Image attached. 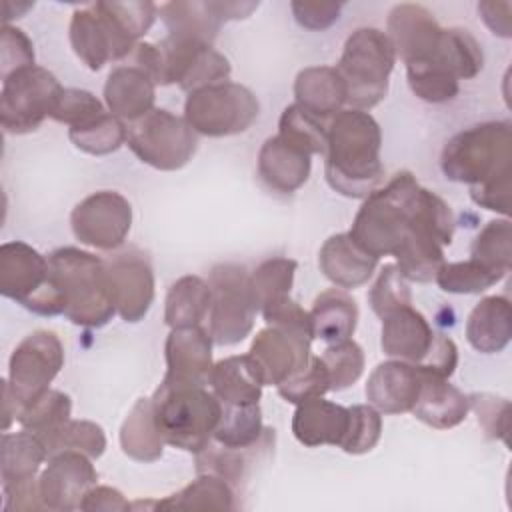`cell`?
I'll list each match as a JSON object with an SVG mask.
<instances>
[{"instance_id": "obj_63", "label": "cell", "mask_w": 512, "mask_h": 512, "mask_svg": "<svg viewBox=\"0 0 512 512\" xmlns=\"http://www.w3.org/2000/svg\"><path fill=\"white\" fill-rule=\"evenodd\" d=\"M2 384H4V386H2V388H4V402H2V416H4V420H2V430L6 432V430L10 428V424H12L14 420H18V416H20V404H18L14 392L10 390L8 380H2Z\"/></svg>"}, {"instance_id": "obj_30", "label": "cell", "mask_w": 512, "mask_h": 512, "mask_svg": "<svg viewBox=\"0 0 512 512\" xmlns=\"http://www.w3.org/2000/svg\"><path fill=\"white\" fill-rule=\"evenodd\" d=\"M294 96L306 110L322 118H332L346 104V86L336 68L308 66L294 80Z\"/></svg>"}, {"instance_id": "obj_56", "label": "cell", "mask_w": 512, "mask_h": 512, "mask_svg": "<svg viewBox=\"0 0 512 512\" xmlns=\"http://www.w3.org/2000/svg\"><path fill=\"white\" fill-rule=\"evenodd\" d=\"M34 66V46L16 26L4 24L0 36V76L2 80L16 70Z\"/></svg>"}, {"instance_id": "obj_12", "label": "cell", "mask_w": 512, "mask_h": 512, "mask_svg": "<svg viewBox=\"0 0 512 512\" xmlns=\"http://www.w3.org/2000/svg\"><path fill=\"white\" fill-rule=\"evenodd\" d=\"M62 366L64 346L52 330H36L12 350L6 380L20 404V412L50 390Z\"/></svg>"}, {"instance_id": "obj_16", "label": "cell", "mask_w": 512, "mask_h": 512, "mask_svg": "<svg viewBox=\"0 0 512 512\" xmlns=\"http://www.w3.org/2000/svg\"><path fill=\"white\" fill-rule=\"evenodd\" d=\"M108 266L116 312L124 322H140L154 302V270L150 260L136 250L114 256Z\"/></svg>"}, {"instance_id": "obj_26", "label": "cell", "mask_w": 512, "mask_h": 512, "mask_svg": "<svg viewBox=\"0 0 512 512\" xmlns=\"http://www.w3.org/2000/svg\"><path fill=\"white\" fill-rule=\"evenodd\" d=\"M94 6L110 28L114 60L128 58L158 16L154 2H96Z\"/></svg>"}, {"instance_id": "obj_33", "label": "cell", "mask_w": 512, "mask_h": 512, "mask_svg": "<svg viewBox=\"0 0 512 512\" xmlns=\"http://www.w3.org/2000/svg\"><path fill=\"white\" fill-rule=\"evenodd\" d=\"M70 44L74 54L90 68L100 70L114 60L112 38L104 18L98 14L94 4L78 8L70 18Z\"/></svg>"}, {"instance_id": "obj_54", "label": "cell", "mask_w": 512, "mask_h": 512, "mask_svg": "<svg viewBox=\"0 0 512 512\" xmlns=\"http://www.w3.org/2000/svg\"><path fill=\"white\" fill-rule=\"evenodd\" d=\"M470 408L476 412L478 424L482 426L484 434L492 440L508 442V428H510V402L506 398L474 392L468 396Z\"/></svg>"}, {"instance_id": "obj_4", "label": "cell", "mask_w": 512, "mask_h": 512, "mask_svg": "<svg viewBox=\"0 0 512 512\" xmlns=\"http://www.w3.org/2000/svg\"><path fill=\"white\" fill-rule=\"evenodd\" d=\"M152 404L154 422L164 442L190 454H198L210 444L222 416V402L198 384L160 382Z\"/></svg>"}, {"instance_id": "obj_24", "label": "cell", "mask_w": 512, "mask_h": 512, "mask_svg": "<svg viewBox=\"0 0 512 512\" xmlns=\"http://www.w3.org/2000/svg\"><path fill=\"white\" fill-rule=\"evenodd\" d=\"M422 372V384L418 400L410 410L420 422L436 428L448 430L464 422L470 412L468 394L448 382V378Z\"/></svg>"}, {"instance_id": "obj_2", "label": "cell", "mask_w": 512, "mask_h": 512, "mask_svg": "<svg viewBox=\"0 0 512 512\" xmlns=\"http://www.w3.org/2000/svg\"><path fill=\"white\" fill-rule=\"evenodd\" d=\"M420 192L422 186L412 172H396L364 198L348 232L350 238L376 258L392 256L412 228L418 224L426 228L420 218Z\"/></svg>"}, {"instance_id": "obj_23", "label": "cell", "mask_w": 512, "mask_h": 512, "mask_svg": "<svg viewBox=\"0 0 512 512\" xmlns=\"http://www.w3.org/2000/svg\"><path fill=\"white\" fill-rule=\"evenodd\" d=\"M312 170V160L306 152L288 144L284 138L270 136L258 152V176L262 182L280 194H292L302 188Z\"/></svg>"}, {"instance_id": "obj_27", "label": "cell", "mask_w": 512, "mask_h": 512, "mask_svg": "<svg viewBox=\"0 0 512 512\" xmlns=\"http://www.w3.org/2000/svg\"><path fill=\"white\" fill-rule=\"evenodd\" d=\"M510 300L506 296H484L468 314L466 340L482 354L502 352L512 336Z\"/></svg>"}, {"instance_id": "obj_47", "label": "cell", "mask_w": 512, "mask_h": 512, "mask_svg": "<svg viewBox=\"0 0 512 512\" xmlns=\"http://www.w3.org/2000/svg\"><path fill=\"white\" fill-rule=\"evenodd\" d=\"M322 362L330 376V390L340 392L352 386L364 372V350L352 338L328 344L322 352Z\"/></svg>"}, {"instance_id": "obj_44", "label": "cell", "mask_w": 512, "mask_h": 512, "mask_svg": "<svg viewBox=\"0 0 512 512\" xmlns=\"http://www.w3.org/2000/svg\"><path fill=\"white\" fill-rule=\"evenodd\" d=\"M406 76L410 90L424 102L442 104L450 102L460 92V80L444 66L434 62L406 64Z\"/></svg>"}, {"instance_id": "obj_42", "label": "cell", "mask_w": 512, "mask_h": 512, "mask_svg": "<svg viewBox=\"0 0 512 512\" xmlns=\"http://www.w3.org/2000/svg\"><path fill=\"white\" fill-rule=\"evenodd\" d=\"M504 276L506 272L468 258L460 262H444L438 268L434 282L448 294H480L498 284Z\"/></svg>"}, {"instance_id": "obj_52", "label": "cell", "mask_w": 512, "mask_h": 512, "mask_svg": "<svg viewBox=\"0 0 512 512\" xmlns=\"http://www.w3.org/2000/svg\"><path fill=\"white\" fill-rule=\"evenodd\" d=\"M260 312L264 316L266 326L278 328L286 334H292V336L308 340V342L314 340V328H312L310 312L304 310L296 300H292L290 294L266 302L260 308Z\"/></svg>"}, {"instance_id": "obj_34", "label": "cell", "mask_w": 512, "mask_h": 512, "mask_svg": "<svg viewBox=\"0 0 512 512\" xmlns=\"http://www.w3.org/2000/svg\"><path fill=\"white\" fill-rule=\"evenodd\" d=\"M396 266L408 282H432L438 268L444 264V246L422 226L412 228L396 252Z\"/></svg>"}, {"instance_id": "obj_13", "label": "cell", "mask_w": 512, "mask_h": 512, "mask_svg": "<svg viewBox=\"0 0 512 512\" xmlns=\"http://www.w3.org/2000/svg\"><path fill=\"white\" fill-rule=\"evenodd\" d=\"M70 226L80 244L98 250H116L124 244L132 228V206L120 192L100 190L74 206Z\"/></svg>"}, {"instance_id": "obj_14", "label": "cell", "mask_w": 512, "mask_h": 512, "mask_svg": "<svg viewBox=\"0 0 512 512\" xmlns=\"http://www.w3.org/2000/svg\"><path fill=\"white\" fill-rule=\"evenodd\" d=\"M92 458L78 450H62L48 458L38 478V492L46 510H78L84 494L96 484Z\"/></svg>"}, {"instance_id": "obj_49", "label": "cell", "mask_w": 512, "mask_h": 512, "mask_svg": "<svg viewBox=\"0 0 512 512\" xmlns=\"http://www.w3.org/2000/svg\"><path fill=\"white\" fill-rule=\"evenodd\" d=\"M106 114L100 98L82 88H64L50 114L52 120L66 124L68 128H82Z\"/></svg>"}, {"instance_id": "obj_32", "label": "cell", "mask_w": 512, "mask_h": 512, "mask_svg": "<svg viewBox=\"0 0 512 512\" xmlns=\"http://www.w3.org/2000/svg\"><path fill=\"white\" fill-rule=\"evenodd\" d=\"M164 438L154 422L152 396L138 398L120 426V448L136 462H156L164 454Z\"/></svg>"}, {"instance_id": "obj_20", "label": "cell", "mask_w": 512, "mask_h": 512, "mask_svg": "<svg viewBox=\"0 0 512 512\" xmlns=\"http://www.w3.org/2000/svg\"><path fill=\"white\" fill-rule=\"evenodd\" d=\"M436 332L422 312L412 304L402 306L382 318L380 346L390 358L420 364L432 348Z\"/></svg>"}, {"instance_id": "obj_8", "label": "cell", "mask_w": 512, "mask_h": 512, "mask_svg": "<svg viewBox=\"0 0 512 512\" xmlns=\"http://www.w3.org/2000/svg\"><path fill=\"white\" fill-rule=\"evenodd\" d=\"M260 104L250 88L238 82H216L188 92L184 118L196 134L222 138L246 132L258 118Z\"/></svg>"}, {"instance_id": "obj_41", "label": "cell", "mask_w": 512, "mask_h": 512, "mask_svg": "<svg viewBox=\"0 0 512 512\" xmlns=\"http://www.w3.org/2000/svg\"><path fill=\"white\" fill-rule=\"evenodd\" d=\"M328 122L330 118H322L294 102L286 106L280 116L278 136L308 156L324 154L328 144Z\"/></svg>"}, {"instance_id": "obj_17", "label": "cell", "mask_w": 512, "mask_h": 512, "mask_svg": "<svg viewBox=\"0 0 512 512\" xmlns=\"http://www.w3.org/2000/svg\"><path fill=\"white\" fill-rule=\"evenodd\" d=\"M212 336L202 326L170 328L164 344L166 384H198L208 386L212 372Z\"/></svg>"}, {"instance_id": "obj_43", "label": "cell", "mask_w": 512, "mask_h": 512, "mask_svg": "<svg viewBox=\"0 0 512 512\" xmlns=\"http://www.w3.org/2000/svg\"><path fill=\"white\" fill-rule=\"evenodd\" d=\"M128 124L118 116L106 112L96 122L82 128H68L70 142L92 156H106L126 144Z\"/></svg>"}, {"instance_id": "obj_1", "label": "cell", "mask_w": 512, "mask_h": 512, "mask_svg": "<svg viewBox=\"0 0 512 512\" xmlns=\"http://www.w3.org/2000/svg\"><path fill=\"white\" fill-rule=\"evenodd\" d=\"M382 132L372 114L342 108L328 122L324 174L330 188L346 198H366L382 178Z\"/></svg>"}, {"instance_id": "obj_35", "label": "cell", "mask_w": 512, "mask_h": 512, "mask_svg": "<svg viewBox=\"0 0 512 512\" xmlns=\"http://www.w3.org/2000/svg\"><path fill=\"white\" fill-rule=\"evenodd\" d=\"M72 400L62 390H46L32 404L22 408L18 422L24 430L34 432L46 446L48 454L56 452V442L64 426L70 422Z\"/></svg>"}, {"instance_id": "obj_36", "label": "cell", "mask_w": 512, "mask_h": 512, "mask_svg": "<svg viewBox=\"0 0 512 512\" xmlns=\"http://www.w3.org/2000/svg\"><path fill=\"white\" fill-rule=\"evenodd\" d=\"M168 36L212 44L222 26L212 2H166L158 8Z\"/></svg>"}, {"instance_id": "obj_10", "label": "cell", "mask_w": 512, "mask_h": 512, "mask_svg": "<svg viewBox=\"0 0 512 512\" xmlns=\"http://www.w3.org/2000/svg\"><path fill=\"white\" fill-rule=\"evenodd\" d=\"M126 144L140 162L172 172L192 160L198 148V134L184 116H176L164 108H152L128 124Z\"/></svg>"}, {"instance_id": "obj_51", "label": "cell", "mask_w": 512, "mask_h": 512, "mask_svg": "<svg viewBox=\"0 0 512 512\" xmlns=\"http://www.w3.org/2000/svg\"><path fill=\"white\" fill-rule=\"evenodd\" d=\"M256 448V446H254ZM254 448L238 450V448H226L222 444L212 446L208 444L202 452L196 454V472H210L220 478H224L232 488H236L248 472V454Z\"/></svg>"}, {"instance_id": "obj_57", "label": "cell", "mask_w": 512, "mask_h": 512, "mask_svg": "<svg viewBox=\"0 0 512 512\" xmlns=\"http://www.w3.org/2000/svg\"><path fill=\"white\" fill-rule=\"evenodd\" d=\"M512 196V174L492 178L478 186H470V198L476 206L508 216Z\"/></svg>"}, {"instance_id": "obj_58", "label": "cell", "mask_w": 512, "mask_h": 512, "mask_svg": "<svg viewBox=\"0 0 512 512\" xmlns=\"http://www.w3.org/2000/svg\"><path fill=\"white\" fill-rule=\"evenodd\" d=\"M416 366L428 374L450 378L458 366V346L454 344L452 338L444 334H436L430 352Z\"/></svg>"}, {"instance_id": "obj_55", "label": "cell", "mask_w": 512, "mask_h": 512, "mask_svg": "<svg viewBox=\"0 0 512 512\" xmlns=\"http://www.w3.org/2000/svg\"><path fill=\"white\" fill-rule=\"evenodd\" d=\"M62 450H78L90 458H100L106 450V434L102 426L92 420L70 418V422L64 426L56 442V452Z\"/></svg>"}, {"instance_id": "obj_28", "label": "cell", "mask_w": 512, "mask_h": 512, "mask_svg": "<svg viewBox=\"0 0 512 512\" xmlns=\"http://www.w3.org/2000/svg\"><path fill=\"white\" fill-rule=\"evenodd\" d=\"M50 458L44 442L30 430L4 432L0 442L2 490L32 482L40 466Z\"/></svg>"}, {"instance_id": "obj_62", "label": "cell", "mask_w": 512, "mask_h": 512, "mask_svg": "<svg viewBox=\"0 0 512 512\" xmlns=\"http://www.w3.org/2000/svg\"><path fill=\"white\" fill-rule=\"evenodd\" d=\"M212 8L220 16V20L226 22L250 16V12L258 8V2H212Z\"/></svg>"}, {"instance_id": "obj_29", "label": "cell", "mask_w": 512, "mask_h": 512, "mask_svg": "<svg viewBox=\"0 0 512 512\" xmlns=\"http://www.w3.org/2000/svg\"><path fill=\"white\" fill-rule=\"evenodd\" d=\"M208 386L222 404L260 402L264 382L248 354L218 360L212 366Z\"/></svg>"}, {"instance_id": "obj_21", "label": "cell", "mask_w": 512, "mask_h": 512, "mask_svg": "<svg viewBox=\"0 0 512 512\" xmlns=\"http://www.w3.org/2000/svg\"><path fill=\"white\" fill-rule=\"evenodd\" d=\"M320 272L338 288L364 286L376 272L378 258L360 248L348 232L332 234L318 252Z\"/></svg>"}, {"instance_id": "obj_40", "label": "cell", "mask_w": 512, "mask_h": 512, "mask_svg": "<svg viewBox=\"0 0 512 512\" xmlns=\"http://www.w3.org/2000/svg\"><path fill=\"white\" fill-rule=\"evenodd\" d=\"M428 62L444 66L458 80H470L480 74L484 54L478 40L466 28H444L440 46Z\"/></svg>"}, {"instance_id": "obj_18", "label": "cell", "mask_w": 512, "mask_h": 512, "mask_svg": "<svg viewBox=\"0 0 512 512\" xmlns=\"http://www.w3.org/2000/svg\"><path fill=\"white\" fill-rule=\"evenodd\" d=\"M312 342L278 328H262L248 350L264 386H280L310 362Z\"/></svg>"}, {"instance_id": "obj_50", "label": "cell", "mask_w": 512, "mask_h": 512, "mask_svg": "<svg viewBox=\"0 0 512 512\" xmlns=\"http://www.w3.org/2000/svg\"><path fill=\"white\" fill-rule=\"evenodd\" d=\"M368 304L378 318L412 304L408 280L400 274L396 264H384L374 286L368 292Z\"/></svg>"}, {"instance_id": "obj_46", "label": "cell", "mask_w": 512, "mask_h": 512, "mask_svg": "<svg viewBox=\"0 0 512 512\" xmlns=\"http://www.w3.org/2000/svg\"><path fill=\"white\" fill-rule=\"evenodd\" d=\"M296 268H298L296 260L282 258V256L268 258L256 266V270L250 274V286H252V294L256 298L258 310L266 302L290 294Z\"/></svg>"}, {"instance_id": "obj_6", "label": "cell", "mask_w": 512, "mask_h": 512, "mask_svg": "<svg viewBox=\"0 0 512 512\" xmlns=\"http://www.w3.org/2000/svg\"><path fill=\"white\" fill-rule=\"evenodd\" d=\"M396 52L386 32L362 26L344 42L336 70L346 86V104L356 110H370L388 94Z\"/></svg>"}, {"instance_id": "obj_53", "label": "cell", "mask_w": 512, "mask_h": 512, "mask_svg": "<svg viewBox=\"0 0 512 512\" xmlns=\"http://www.w3.org/2000/svg\"><path fill=\"white\" fill-rule=\"evenodd\" d=\"M276 390L290 404H300L308 398L324 396L326 392H330V376L322 358L310 356V362L292 378L276 386Z\"/></svg>"}, {"instance_id": "obj_5", "label": "cell", "mask_w": 512, "mask_h": 512, "mask_svg": "<svg viewBox=\"0 0 512 512\" xmlns=\"http://www.w3.org/2000/svg\"><path fill=\"white\" fill-rule=\"evenodd\" d=\"M440 168L448 180L468 186L512 174V124L490 120L460 130L446 142Z\"/></svg>"}, {"instance_id": "obj_15", "label": "cell", "mask_w": 512, "mask_h": 512, "mask_svg": "<svg viewBox=\"0 0 512 512\" xmlns=\"http://www.w3.org/2000/svg\"><path fill=\"white\" fill-rule=\"evenodd\" d=\"M444 28L438 24L434 14L420 4H396L388 12L386 36L390 38L396 58L404 64L428 62L434 58Z\"/></svg>"}, {"instance_id": "obj_61", "label": "cell", "mask_w": 512, "mask_h": 512, "mask_svg": "<svg viewBox=\"0 0 512 512\" xmlns=\"http://www.w3.org/2000/svg\"><path fill=\"white\" fill-rule=\"evenodd\" d=\"M506 6V2H480L478 12L484 20V24L492 30V34L510 38V8L500 14V10Z\"/></svg>"}, {"instance_id": "obj_9", "label": "cell", "mask_w": 512, "mask_h": 512, "mask_svg": "<svg viewBox=\"0 0 512 512\" xmlns=\"http://www.w3.org/2000/svg\"><path fill=\"white\" fill-rule=\"evenodd\" d=\"M210 310L208 332L214 344L234 346L254 328L258 312L250 286V272L242 264L226 262L210 270Z\"/></svg>"}, {"instance_id": "obj_7", "label": "cell", "mask_w": 512, "mask_h": 512, "mask_svg": "<svg viewBox=\"0 0 512 512\" xmlns=\"http://www.w3.org/2000/svg\"><path fill=\"white\" fill-rule=\"evenodd\" d=\"M0 294L40 316L64 314L66 308L48 258L20 240L0 246Z\"/></svg>"}, {"instance_id": "obj_31", "label": "cell", "mask_w": 512, "mask_h": 512, "mask_svg": "<svg viewBox=\"0 0 512 512\" xmlns=\"http://www.w3.org/2000/svg\"><path fill=\"white\" fill-rule=\"evenodd\" d=\"M314 338L336 344L352 338L358 324V304L342 288H328L314 298L312 310Z\"/></svg>"}, {"instance_id": "obj_22", "label": "cell", "mask_w": 512, "mask_h": 512, "mask_svg": "<svg viewBox=\"0 0 512 512\" xmlns=\"http://www.w3.org/2000/svg\"><path fill=\"white\" fill-rule=\"evenodd\" d=\"M156 82L138 66L122 64L110 70L104 84V102L110 114L136 122L154 108Z\"/></svg>"}, {"instance_id": "obj_3", "label": "cell", "mask_w": 512, "mask_h": 512, "mask_svg": "<svg viewBox=\"0 0 512 512\" xmlns=\"http://www.w3.org/2000/svg\"><path fill=\"white\" fill-rule=\"evenodd\" d=\"M50 272L58 282L66 308L64 316L84 328H102L116 314L108 266L88 250L62 246L48 256Z\"/></svg>"}, {"instance_id": "obj_45", "label": "cell", "mask_w": 512, "mask_h": 512, "mask_svg": "<svg viewBox=\"0 0 512 512\" xmlns=\"http://www.w3.org/2000/svg\"><path fill=\"white\" fill-rule=\"evenodd\" d=\"M470 258L486 266L508 272L512 266V230L510 220H490L472 240Z\"/></svg>"}, {"instance_id": "obj_25", "label": "cell", "mask_w": 512, "mask_h": 512, "mask_svg": "<svg viewBox=\"0 0 512 512\" xmlns=\"http://www.w3.org/2000/svg\"><path fill=\"white\" fill-rule=\"evenodd\" d=\"M348 428V408L322 396L308 398L296 404L292 416V434L294 438L308 446H340Z\"/></svg>"}, {"instance_id": "obj_59", "label": "cell", "mask_w": 512, "mask_h": 512, "mask_svg": "<svg viewBox=\"0 0 512 512\" xmlns=\"http://www.w3.org/2000/svg\"><path fill=\"white\" fill-rule=\"evenodd\" d=\"M296 22L308 30H326L340 18L342 4L334 2H292Z\"/></svg>"}, {"instance_id": "obj_19", "label": "cell", "mask_w": 512, "mask_h": 512, "mask_svg": "<svg viewBox=\"0 0 512 512\" xmlns=\"http://www.w3.org/2000/svg\"><path fill=\"white\" fill-rule=\"evenodd\" d=\"M422 372L416 364L404 360L380 362L368 376L366 400L380 414L410 412L418 400Z\"/></svg>"}, {"instance_id": "obj_11", "label": "cell", "mask_w": 512, "mask_h": 512, "mask_svg": "<svg viewBox=\"0 0 512 512\" xmlns=\"http://www.w3.org/2000/svg\"><path fill=\"white\" fill-rule=\"evenodd\" d=\"M62 90L58 78L36 64L6 76L0 92V122L4 132L28 134L38 130L52 114Z\"/></svg>"}, {"instance_id": "obj_48", "label": "cell", "mask_w": 512, "mask_h": 512, "mask_svg": "<svg viewBox=\"0 0 512 512\" xmlns=\"http://www.w3.org/2000/svg\"><path fill=\"white\" fill-rule=\"evenodd\" d=\"M382 436V416L370 404H354L348 408V428L340 442L346 454L360 456L370 452Z\"/></svg>"}, {"instance_id": "obj_39", "label": "cell", "mask_w": 512, "mask_h": 512, "mask_svg": "<svg viewBox=\"0 0 512 512\" xmlns=\"http://www.w3.org/2000/svg\"><path fill=\"white\" fill-rule=\"evenodd\" d=\"M270 430L262 424V410L258 402L252 404H222V416L212 440L226 448H254Z\"/></svg>"}, {"instance_id": "obj_38", "label": "cell", "mask_w": 512, "mask_h": 512, "mask_svg": "<svg viewBox=\"0 0 512 512\" xmlns=\"http://www.w3.org/2000/svg\"><path fill=\"white\" fill-rule=\"evenodd\" d=\"M150 506L168 510H232L236 504L234 488L224 478L210 472H200L198 478L188 486L164 500L150 502Z\"/></svg>"}, {"instance_id": "obj_60", "label": "cell", "mask_w": 512, "mask_h": 512, "mask_svg": "<svg viewBox=\"0 0 512 512\" xmlns=\"http://www.w3.org/2000/svg\"><path fill=\"white\" fill-rule=\"evenodd\" d=\"M132 504L124 498V494L118 488L112 486H98L94 484L82 498L80 508L84 512H128Z\"/></svg>"}, {"instance_id": "obj_37", "label": "cell", "mask_w": 512, "mask_h": 512, "mask_svg": "<svg viewBox=\"0 0 512 512\" xmlns=\"http://www.w3.org/2000/svg\"><path fill=\"white\" fill-rule=\"evenodd\" d=\"M210 310V286L196 274L178 278L164 300V322L170 328L202 326Z\"/></svg>"}]
</instances>
